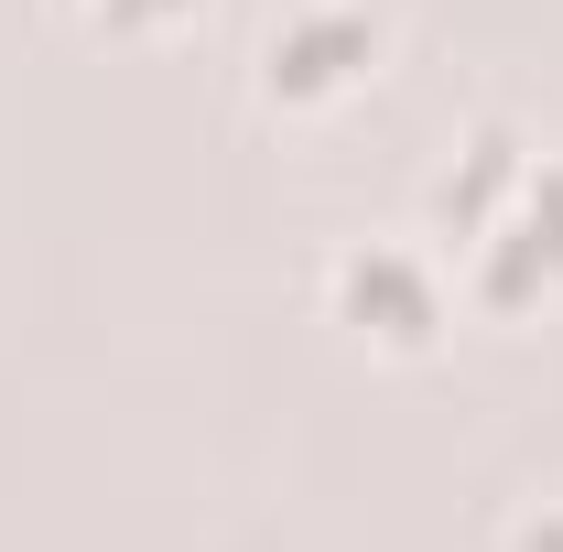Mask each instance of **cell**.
<instances>
[{"instance_id": "cell-2", "label": "cell", "mask_w": 563, "mask_h": 552, "mask_svg": "<svg viewBox=\"0 0 563 552\" xmlns=\"http://www.w3.org/2000/svg\"><path fill=\"white\" fill-rule=\"evenodd\" d=\"M368 66H379V22L357 0H314V11H292L272 44H261V87H272L282 109H325Z\"/></svg>"}, {"instance_id": "cell-5", "label": "cell", "mask_w": 563, "mask_h": 552, "mask_svg": "<svg viewBox=\"0 0 563 552\" xmlns=\"http://www.w3.org/2000/svg\"><path fill=\"white\" fill-rule=\"evenodd\" d=\"M520 552H563V498H553V509H531V520H520Z\"/></svg>"}, {"instance_id": "cell-3", "label": "cell", "mask_w": 563, "mask_h": 552, "mask_svg": "<svg viewBox=\"0 0 563 552\" xmlns=\"http://www.w3.org/2000/svg\"><path fill=\"white\" fill-rule=\"evenodd\" d=\"M336 314H347L357 336H379V346H422L433 325H444V281H433V261H422V250L368 239V250H347V261H336Z\"/></svg>"}, {"instance_id": "cell-1", "label": "cell", "mask_w": 563, "mask_h": 552, "mask_svg": "<svg viewBox=\"0 0 563 552\" xmlns=\"http://www.w3.org/2000/svg\"><path fill=\"white\" fill-rule=\"evenodd\" d=\"M466 281H477V303H498V314L563 281V163H531L509 185V207L466 239Z\"/></svg>"}, {"instance_id": "cell-4", "label": "cell", "mask_w": 563, "mask_h": 552, "mask_svg": "<svg viewBox=\"0 0 563 552\" xmlns=\"http://www.w3.org/2000/svg\"><path fill=\"white\" fill-rule=\"evenodd\" d=\"M76 11H98V22H120V33H152V22H174V11H196V0H76Z\"/></svg>"}]
</instances>
